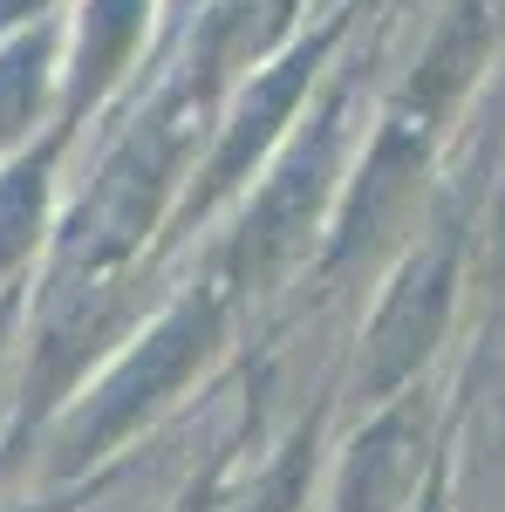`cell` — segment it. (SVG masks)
<instances>
[{
  "mask_svg": "<svg viewBox=\"0 0 505 512\" xmlns=\"http://www.w3.org/2000/svg\"><path fill=\"white\" fill-rule=\"evenodd\" d=\"M171 0H69L62 14V123L89 130L144 82L164 48Z\"/></svg>",
  "mask_w": 505,
  "mask_h": 512,
  "instance_id": "4",
  "label": "cell"
},
{
  "mask_svg": "<svg viewBox=\"0 0 505 512\" xmlns=\"http://www.w3.org/2000/svg\"><path fill=\"white\" fill-rule=\"evenodd\" d=\"M233 335H239V301L219 287V274H212L198 253H185V267L164 287V301L130 328V342H123V349L62 403V417L41 431L28 485L69 492V485L89 478L103 458H117L123 444H137V437L157 431L164 417H178V410L226 369Z\"/></svg>",
  "mask_w": 505,
  "mask_h": 512,
  "instance_id": "1",
  "label": "cell"
},
{
  "mask_svg": "<svg viewBox=\"0 0 505 512\" xmlns=\"http://www.w3.org/2000/svg\"><path fill=\"white\" fill-rule=\"evenodd\" d=\"M314 465H321L314 458V431L308 424H287L260 451H246L233 472L212 478L192 512H301L314 492Z\"/></svg>",
  "mask_w": 505,
  "mask_h": 512,
  "instance_id": "8",
  "label": "cell"
},
{
  "mask_svg": "<svg viewBox=\"0 0 505 512\" xmlns=\"http://www.w3.org/2000/svg\"><path fill=\"white\" fill-rule=\"evenodd\" d=\"M48 14H69V0H0V28H21V21H48Z\"/></svg>",
  "mask_w": 505,
  "mask_h": 512,
  "instance_id": "12",
  "label": "cell"
},
{
  "mask_svg": "<svg viewBox=\"0 0 505 512\" xmlns=\"http://www.w3.org/2000/svg\"><path fill=\"white\" fill-rule=\"evenodd\" d=\"M69 137L76 130H48L41 144L0 158V294L28 287L48 267L55 219H62V178H69Z\"/></svg>",
  "mask_w": 505,
  "mask_h": 512,
  "instance_id": "6",
  "label": "cell"
},
{
  "mask_svg": "<svg viewBox=\"0 0 505 512\" xmlns=\"http://www.w3.org/2000/svg\"><path fill=\"white\" fill-rule=\"evenodd\" d=\"M321 7H335V0H321Z\"/></svg>",
  "mask_w": 505,
  "mask_h": 512,
  "instance_id": "13",
  "label": "cell"
},
{
  "mask_svg": "<svg viewBox=\"0 0 505 512\" xmlns=\"http://www.w3.org/2000/svg\"><path fill=\"white\" fill-rule=\"evenodd\" d=\"M62 123V14L0 28V158L41 144Z\"/></svg>",
  "mask_w": 505,
  "mask_h": 512,
  "instance_id": "7",
  "label": "cell"
},
{
  "mask_svg": "<svg viewBox=\"0 0 505 512\" xmlns=\"http://www.w3.org/2000/svg\"><path fill=\"white\" fill-rule=\"evenodd\" d=\"M0 512H62V492H41V485H0Z\"/></svg>",
  "mask_w": 505,
  "mask_h": 512,
  "instance_id": "11",
  "label": "cell"
},
{
  "mask_svg": "<svg viewBox=\"0 0 505 512\" xmlns=\"http://www.w3.org/2000/svg\"><path fill=\"white\" fill-rule=\"evenodd\" d=\"M212 117L219 110L192 103L185 89L144 76L117 110L76 130L48 267H130L144 253H164Z\"/></svg>",
  "mask_w": 505,
  "mask_h": 512,
  "instance_id": "2",
  "label": "cell"
},
{
  "mask_svg": "<svg viewBox=\"0 0 505 512\" xmlns=\"http://www.w3.org/2000/svg\"><path fill=\"white\" fill-rule=\"evenodd\" d=\"M417 478V431L403 410H383L335 465V512H396Z\"/></svg>",
  "mask_w": 505,
  "mask_h": 512,
  "instance_id": "9",
  "label": "cell"
},
{
  "mask_svg": "<svg viewBox=\"0 0 505 512\" xmlns=\"http://www.w3.org/2000/svg\"><path fill=\"white\" fill-rule=\"evenodd\" d=\"M178 267L185 253H144L130 267H41L28 280L21 349L0 396V485H28L41 431L130 342V328L164 301Z\"/></svg>",
  "mask_w": 505,
  "mask_h": 512,
  "instance_id": "3",
  "label": "cell"
},
{
  "mask_svg": "<svg viewBox=\"0 0 505 512\" xmlns=\"http://www.w3.org/2000/svg\"><path fill=\"white\" fill-rule=\"evenodd\" d=\"M21 315H28V287H7L0 294V396L14 376V349H21Z\"/></svg>",
  "mask_w": 505,
  "mask_h": 512,
  "instance_id": "10",
  "label": "cell"
},
{
  "mask_svg": "<svg viewBox=\"0 0 505 512\" xmlns=\"http://www.w3.org/2000/svg\"><path fill=\"white\" fill-rule=\"evenodd\" d=\"M444 308H451V267L437 253L410 260L389 280L376 315L362 321V342H355V376H349L355 403H389L410 383V369L430 355L437 328H444Z\"/></svg>",
  "mask_w": 505,
  "mask_h": 512,
  "instance_id": "5",
  "label": "cell"
},
{
  "mask_svg": "<svg viewBox=\"0 0 505 512\" xmlns=\"http://www.w3.org/2000/svg\"><path fill=\"white\" fill-rule=\"evenodd\" d=\"M171 7H178V0H171Z\"/></svg>",
  "mask_w": 505,
  "mask_h": 512,
  "instance_id": "14",
  "label": "cell"
}]
</instances>
